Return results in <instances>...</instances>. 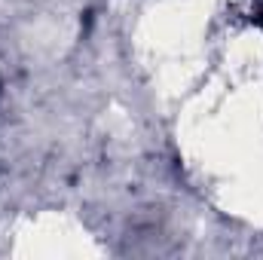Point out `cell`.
I'll return each mask as SVG.
<instances>
[]
</instances>
